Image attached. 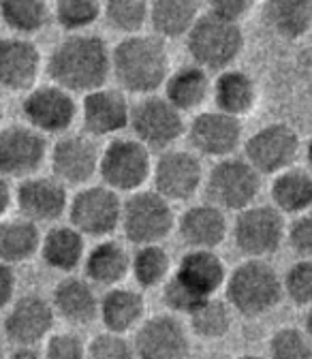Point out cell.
Returning <instances> with one entry per match:
<instances>
[{"label": "cell", "instance_id": "9a60e30c", "mask_svg": "<svg viewBox=\"0 0 312 359\" xmlns=\"http://www.w3.org/2000/svg\"><path fill=\"white\" fill-rule=\"evenodd\" d=\"M154 189L173 201H189L203 184V165L197 154L186 150H169L158 156L152 169Z\"/></svg>", "mask_w": 312, "mask_h": 359}, {"label": "cell", "instance_id": "e0dca14e", "mask_svg": "<svg viewBox=\"0 0 312 359\" xmlns=\"http://www.w3.org/2000/svg\"><path fill=\"white\" fill-rule=\"evenodd\" d=\"M67 184L56 175H28L24 177L18 191L15 203L20 214L34 222H56L69 212Z\"/></svg>", "mask_w": 312, "mask_h": 359}, {"label": "cell", "instance_id": "816d5d0a", "mask_svg": "<svg viewBox=\"0 0 312 359\" xmlns=\"http://www.w3.org/2000/svg\"><path fill=\"white\" fill-rule=\"evenodd\" d=\"M310 43H312V30H310Z\"/></svg>", "mask_w": 312, "mask_h": 359}, {"label": "cell", "instance_id": "8d00e7d4", "mask_svg": "<svg viewBox=\"0 0 312 359\" xmlns=\"http://www.w3.org/2000/svg\"><path fill=\"white\" fill-rule=\"evenodd\" d=\"M150 0H105V22L122 34H135L150 22Z\"/></svg>", "mask_w": 312, "mask_h": 359}, {"label": "cell", "instance_id": "d6a6232c", "mask_svg": "<svg viewBox=\"0 0 312 359\" xmlns=\"http://www.w3.org/2000/svg\"><path fill=\"white\" fill-rule=\"evenodd\" d=\"M197 0H152L150 24L163 39H180L191 32L199 20Z\"/></svg>", "mask_w": 312, "mask_h": 359}, {"label": "cell", "instance_id": "277c9868", "mask_svg": "<svg viewBox=\"0 0 312 359\" xmlns=\"http://www.w3.org/2000/svg\"><path fill=\"white\" fill-rule=\"evenodd\" d=\"M186 48L195 65L205 71H225L244 52V32L240 22H231L212 11L199 15L186 34Z\"/></svg>", "mask_w": 312, "mask_h": 359}, {"label": "cell", "instance_id": "8992f818", "mask_svg": "<svg viewBox=\"0 0 312 359\" xmlns=\"http://www.w3.org/2000/svg\"><path fill=\"white\" fill-rule=\"evenodd\" d=\"M233 244L250 259H265L280 250L287 240L285 214L276 205H248L238 212L233 222Z\"/></svg>", "mask_w": 312, "mask_h": 359}, {"label": "cell", "instance_id": "f6af8a7d", "mask_svg": "<svg viewBox=\"0 0 312 359\" xmlns=\"http://www.w3.org/2000/svg\"><path fill=\"white\" fill-rule=\"evenodd\" d=\"M210 11L231 22H242L255 7L257 0H208Z\"/></svg>", "mask_w": 312, "mask_h": 359}, {"label": "cell", "instance_id": "74e56055", "mask_svg": "<svg viewBox=\"0 0 312 359\" xmlns=\"http://www.w3.org/2000/svg\"><path fill=\"white\" fill-rule=\"evenodd\" d=\"M54 20L67 32H81L90 28L103 13L101 0H54Z\"/></svg>", "mask_w": 312, "mask_h": 359}, {"label": "cell", "instance_id": "e575fe53", "mask_svg": "<svg viewBox=\"0 0 312 359\" xmlns=\"http://www.w3.org/2000/svg\"><path fill=\"white\" fill-rule=\"evenodd\" d=\"M0 18L18 34H36L54 13L48 0H0Z\"/></svg>", "mask_w": 312, "mask_h": 359}, {"label": "cell", "instance_id": "603a6c76", "mask_svg": "<svg viewBox=\"0 0 312 359\" xmlns=\"http://www.w3.org/2000/svg\"><path fill=\"white\" fill-rule=\"evenodd\" d=\"M52 304L58 317H62L71 325H88L99 317L101 299L88 278L67 276L62 278L54 293Z\"/></svg>", "mask_w": 312, "mask_h": 359}, {"label": "cell", "instance_id": "f546056e", "mask_svg": "<svg viewBox=\"0 0 312 359\" xmlns=\"http://www.w3.org/2000/svg\"><path fill=\"white\" fill-rule=\"evenodd\" d=\"M39 222L20 216L0 220V261L9 265H20L30 261L41 250Z\"/></svg>", "mask_w": 312, "mask_h": 359}, {"label": "cell", "instance_id": "7c38bea8", "mask_svg": "<svg viewBox=\"0 0 312 359\" xmlns=\"http://www.w3.org/2000/svg\"><path fill=\"white\" fill-rule=\"evenodd\" d=\"M46 133L30 124H13L0 130V175L24 180L36 173L48 158Z\"/></svg>", "mask_w": 312, "mask_h": 359}, {"label": "cell", "instance_id": "f907efd6", "mask_svg": "<svg viewBox=\"0 0 312 359\" xmlns=\"http://www.w3.org/2000/svg\"><path fill=\"white\" fill-rule=\"evenodd\" d=\"M0 120H3V105H0Z\"/></svg>", "mask_w": 312, "mask_h": 359}, {"label": "cell", "instance_id": "60d3db41", "mask_svg": "<svg viewBox=\"0 0 312 359\" xmlns=\"http://www.w3.org/2000/svg\"><path fill=\"white\" fill-rule=\"evenodd\" d=\"M88 357L95 359H130L135 357V346H133L124 334L105 330L97 334L88 342Z\"/></svg>", "mask_w": 312, "mask_h": 359}, {"label": "cell", "instance_id": "4fadbf2b", "mask_svg": "<svg viewBox=\"0 0 312 359\" xmlns=\"http://www.w3.org/2000/svg\"><path fill=\"white\" fill-rule=\"evenodd\" d=\"M22 114L30 126L41 133L60 135L71 128L77 118V103L71 90L58 83L34 86L22 103Z\"/></svg>", "mask_w": 312, "mask_h": 359}, {"label": "cell", "instance_id": "c3c4849f", "mask_svg": "<svg viewBox=\"0 0 312 359\" xmlns=\"http://www.w3.org/2000/svg\"><path fill=\"white\" fill-rule=\"evenodd\" d=\"M304 327H306V332L312 336V304L308 306V312H306V319H304Z\"/></svg>", "mask_w": 312, "mask_h": 359}, {"label": "cell", "instance_id": "1f68e13d", "mask_svg": "<svg viewBox=\"0 0 312 359\" xmlns=\"http://www.w3.org/2000/svg\"><path fill=\"white\" fill-rule=\"evenodd\" d=\"M272 201L283 214H301L312 208V171L289 167L274 175Z\"/></svg>", "mask_w": 312, "mask_h": 359}, {"label": "cell", "instance_id": "ee69618b", "mask_svg": "<svg viewBox=\"0 0 312 359\" xmlns=\"http://www.w3.org/2000/svg\"><path fill=\"white\" fill-rule=\"evenodd\" d=\"M287 242L297 257H312V208L287 224Z\"/></svg>", "mask_w": 312, "mask_h": 359}, {"label": "cell", "instance_id": "d6986e66", "mask_svg": "<svg viewBox=\"0 0 312 359\" xmlns=\"http://www.w3.org/2000/svg\"><path fill=\"white\" fill-rule=\"evenodd\" d=\"M242 133L240 118L214 109L195 116L189 126V140L199 154L225 158L242 146Z\"/></svg>", "mask_w": 312, "mask_h": 359}, {"label": "cell", "instance_id": "ba28073f", "mask_svg": "<svg viewBox=\"0 0 312 359\" xmlns=\"http://www.w3.org/2000/svg\"><path fill=\"white\" fill-rule=\"evenodd\" d=\"M205 191L212 203L222 210L240 212L255 203L261 193V173L246 161L225 156L220 158L205 180Z\"/></svg>", "mask_w": 312, "mask_h": 359}, {"label": "cell", "instance_id": "bcb514c9", "mask_svg": "<svg viewBox=\"0 0 312 359\" xmlns=\"http://www.w3.org/2000/svg\"><path fill=\"white\" fill-rule=\"evenodd\" d=\"M18 289V276L13 272V265L0 261V310H5L7 306L13 304Z\"/></svg>", "mask_w": 312, "mask_h": 359}, {"label": "cell", "instance_id": "484cf974", "mask_svg": "<svg viewBox=\"0 0 312 359\" xmlns=\"http://www.w3.org/2000/svg\"><path fill=\"white\" fill-rule=\"evenodd\" d=\"M39 255L54 272L71 274L86 259V236L73 224H56L41 240Z\"/></svg>", "mask_w": 312, "mask_h": 359}, {"label": "cell", "instance_id": "8fae6325", "mask_svg": "<svg viewBox=\"0 0 312 359\" xmlns=\"http://www.w3.org/2000/svg\"><path fill=\"white\" fill-rule=\"evenodd\" d=\"M182 114L167 97L146 95L130 109V126L150 150H167L186 130Z\"/></svg>", "mask_w": 312, "mask_h": 359}, {"label": "cell", "instance_id": "ffe728a7", "mask_svg": "<svg viewBox=\"0 0 312 359\" xmlns=\"http://www.w3.org/2000/svg\"><path fill=\"white\" fill-rule=\"evenodd\" d=\"M43 69V56L26 36L0 39V88L11 93H28Z\"/></svg>", "mask_w": 312, "mask_h": 359}, {"label": "cell", "instance_id": "83f0119b", "mask_svg": "<svg viewBox=\"0 0 312 359\" xmlns=\"http://www.w3.org/2000/svg\"><path fill=\"white\" fill-rule=\"evenodd\" d=\"M146 314V297L126 287H109V291L101 297L99 317L105 330H114L120 334H128L142 325Z\"/></svg>", "mask_w": 312, "mask_h": 359}, {"label": "cell", "instance_id": "f5cc1de1", "mask_svg": "<svg viewBox=\"0 0 312 359\" xmlns=\"http://www.w3.org/2000/svg\"><path fill=\"white\" fill-rule=\"evenodd\" d=\"M0 22H3V18H0Z\"/></svg>", "mask_w": 312, "mask_h": 359}, {"label": "cell", "instance_id": "3957f363", "mask_svg": "<svg viewBox=\"0 0 312 359\" xmlns=\"http://www.w3.org/2000/svg\"><path fill=\"white\" fill-rule=\"evenodd\" d=\"M227 302L248 319L270 314L285 297L283 278L265 259H246L227 276Z\"/></svg>", "mask_w": 312, "mask_h": 359}, {"label": "cell", "instance_id": "7402d4cb", "mask_svg": "<svg viewBox=\"0 0 312 359\" xmlns=\"http://www.w3.org/2000/svg\"><path fill=\"white\" fill-rule=\"evenodd\" d=\"M175 227L189 248L216 250L229 236V222L225 210L212 201L184 210L180 218H177Z\"/></svg>", "mask_w": 312, "mask_h": 359}, {"label": "cell", "instance_id": "ab89813d", "mask_svg": "<svg viewBox=\"0 0 312 359\" xmlns=\"http://www.w3.org/2000/svg\"><path fill=\"white\" fill-rule=\"evenodd\" d=\"M283 289L295 306L312 304V257H301L287 269L283 276Z\"/></svg>", "mask_w": 312, "mask_h": 359}, {"label": "cell", "instance_id": "f1b7e54d", "mask_svg": "<svg viewBox=\"0 0 312 359\" xmlns=\"http://www.w3.org/2000/svg\"><path fill=\"white\" fill-rule=\"evenodd\" d=\"M263 22L276 36L297 41L312 30V0H265Z\"/></svg>", "mask_w": 312, "mask_h": 359}, {"label": "cell", "instance_id": "d590c367", "mask_svg": "<svg viewBox=\"0 0 312 359\" xmlns=\"http://www.w3.org/2000/svg\"><path fill=\"white\" fill-rule=\"evenodd\" d=\"M130 274L142 289H154L158 285H165V280L171 276L169 250L161 242L137 246V252L133 255L130 261Z\"/></svg>", "mask_w": 312, "mask_h": 359}, {"label": "cell", "instance_id": "30bf717a", "mask_svg": "<svg viewBox=\"0 0 312 359\" xmlns=\"http://www.w3.org/2000/svg\"><path fill=\"white\" fill-rule=\"evenodd\" d=\"M301 140L293 126L285 122H272L255 130L244 144V158L261 173L276 175L297 161Z\"/></svg>", "mask_w": 312, "mask_h": 359}, {"label": "cell", "instance_id": "681fc988", "mask_svg": "<svg viewBox=\"0 0 312 359\" xmlns=\"http://www.w3.org/2000/svg\"><path fill=\"white\" fill-rule=\"evenodd\" d=\"M306 161H308V167H310V171H312V140H310L308 146H306Z\"/></svg>", "mask_w": 312, "mask_h": 359}, {"label": "cell", "instance_id": "5bb4252c", "mask_svg": "<svg viewBox=\"0 0 312 359\" xmlns=\"http://www.w3.org/2000/svg\"><path fill=\"white\" fill-rule=\"evenodd\" d=\"M54 321L56 310L50 299L41 295H24L9 306L3 330L13 346H39L52 334Z\"/></svg>", "mask_w": 312, "mask_h": 359}, {"label": "cell", "instance_id": "f35d334b", "mask_svg": "<svg viewBox=\"0 0 312 359\" xmlns=\"http://www.w3.org/2000/svg\"><path fill=\"white\" fill-rule=\"evenodd\" d=\"M270 355L276 359H310L312 336L299 327H280L270 338Z\"/></svg>", "mask_w": 312, "mask_h": 359}, {"label": "cell", "instance_id": "7bdbcfd3", "mask_svg": "<svg viewBox=\"0 0 312 359\" xmlns=\"http://www.w3.org/2000/svg\"><path fill=\"white\" fill-rule=\"evenodd\" d=\"M201 299H205V297L197 295L184 280H180L175 274L165 280V287H163V304L171 312H175V314H186V317H189V314L193 312V308Z\"/></svg>", "mask_w": 312, "mask_h": 359}, {"label": "cell", "instance_id": "b9f144b4", "mask_svg": "<svg viewBox=\"0 0 312 359\" xmlns=\"http://www.w3.org/2000/svg\"><path fill=\"white\" fill-rule=\"evenodd\" d=\"M86 355L88 346L75 332H52L43 342V357L50 359H81Z\"/></svg>", "mask_w": 312, "mask_h": 359}, {"label": "cell", "instance_id": "836d02e7", "mask_svg": "<svg viewBox=\"0 0 312 359\" xmlns=\"http://www.w3.org/2000/svg\"><path fill=\"white\" fill-rule=\"evenodd\" d=\"M189 325L193 334L203 340L225 338L233 325V308L227 299L210 295L193 308V312L189 314Z\"/></svg>", "mask_w": 312, "mask_h": 359}, {"label": "cell", "instance_id": "6da1fadb", "mask_svg": "<svg viewBox=\"0 0 312 359\" xmlns=\"http://www.w3.org/2000/svg\"><path fill=\"white\" fill-rule=\"evenodd\" d=\"M48 73L71 93H90L105 86L111 73V50L97 34L71 32L50 54Z\"/></svg>", "mask_w": 312, "mask_h": 359}, {"label": "cell", "instance_id": "2e32d148", "mask_svg": "<svg viewBox=\"0 0 312 359\" xmlns=\"http://www.w3.org/2000/svg\"><path fill=\"white\" fill-rule=\"evenodd\" d=\"M52 173L67 187H81L99 173L101 150L93 135H62L50 152Z\"/></svg>", "mask_w": 312, "mask_h": 359}, {"label": "cell", "instance_id": "4dcf8cb0", "mask_svg": "<svg viewBox=\"0 0 312 359\" xmlns=\"http://www.w3.org/2000/svg\"><path fill=\"white\" fill-rule=\"evenodd\" d=\"M210 95H212L210 75L199 65L180 67L177 71L169 73L165 81V97L180 111H193L201 107Z\"/></svg>", "mask_w": 312, "mask_h": 359}, {"label": "cell", "instance_id": "4316f807", "mask_svg": "<svg viewBox=\"0 0 312 359\" xmlns=\"http://www.w3.org/2000/svg\"><path fill=\"white\" fill-rule=\"evenodd\" d=\"M257 83L246 71L225 69L212 83V99L216 109L231 114L236 118L248 116L257 105Z\"/></svg>", "mask_w": 312, "mask_h": 359}, {"label": "cell", "instance_id": "7dc6e473", "mask_svg": "<svg viewBox=\"0 0 312 359\" xmlns=\"http://www.w3.org/2000/svg\"><path fill=\"white\" fill-rule=\"evenodd\" d=\"M13 201H15V193H13L11 184H9V177L0 175V220L7 216Z\"/></svg>", "mask_w": 312, "mask_h": 359}, {"label": "cell", "instance_id": "ac0fdd59", "mask_svg": "<svg viewBox=\"0 0 312 359\" xmlns=\"http://www.w3.org/2000/svg\"><path fill=\"white\" fill-rule=\"evenodd\" d=\"M135 355L142 359H180L191 351L184 323L173 314H156L142 321L135 334Z\"/></svg>", "mask_w": 312, "mask_h": 359}, {"label": "cell", "instance_id": "44dd1931", "mask_svg": "<svg viewBox=\"0 0 312 359\" xmlns=\"http://www.w3.org/2000/svg\"><path fill=\"white\" fill-rule=\"evenodd\" d=\"M130 103L118 88H97L86 93L81 120L83 128L93 137H107L130 124Z\"/></svg>", "mask_w": 312, "mask_h": 359}, {"label": "cell", "instance_id": "d4e9b609", "mask_svg": "<svg viewBox=\"0 0 312 359\" xmlns=\"http://www.w3.org/2000/svg\"><path fill=\"white\" fill-rule=\"evenodd\" d=\"M130 261L133 257L122 242L103 238L83 259L86 278L99 287H118L130 274Z\"/></svg>", "mask_w": 312, "mask_h": 359}, {"label": "cell", "instance_id": "9c48e42d", "mask_svg": "<svg viewBox=\"0 0 312 359\" xmlns=\"http://www.w3.org/2000/svg\"><path fill=\"white\" fill-rule=\"evenodd\" d=\"M69 220L86 238H109L122 220V199L107 184L86 187L69 201Z\"/></svg>", "mask_w": 312, "mask_h": 359}, {"label": "cell", "instance_id": "cb8c5ba5", "mask_svg": "<svg viewBox=\"0 0 312 359\" xmlns=\"http://www.w3.org/2000/svg\"><path fill=\"white\" fill-rule=\"evenodd\" d=\"M197 295L210 297L216 295L227 283V267L222 259L210 248H191L177 263L175 272Z\"/></svg>", "mask_w": 312, "mask_h": 359}, {"label": "cell", "instance_id": "5b68a950", "mask_svg": "<svg viewBox=\"0 0 312 359\" xmlns=\"http://www.w3.org/2000/svg\"><path fill=\"white\" fill-rule=\"evenodd\" d=\"M175 214L171 201L154 191H135L122 201L120 227L124 238L135 244H156L163 242L175 227Z\"/></svg>", "mask_w": 312, "mask_h": 359}, {"label": "cell", "instance_id": "7a4b0ae2", "mask_svg": "<svg viewBox=\"0 0 312 359\" xmlns=\"http://www.w3.org/2000/svg\"><path fill=\"white\" fill-rule=\"evenodd\" d=\"M111 73L120 88L135 95H152L169 77V54L158 34H126L111 50Z\"/></svg>", "mask_w": 312, "mask_h": 359}, {"label": "cell", "instance_id": "52a82bcc", "mask_svg": "<svg viewBox=\"0 0 312 359\" xmlns=\"http://www.w3.org/2000/svg\"><path fill=\"white\" fill-rule=\"evenodd\" d=\"M152 169L150 148L137 137L111 140L101 152L99 175L103 177V184L118 193L140 191L150 180Z\"/></svg>", "mask_w": 312, "mask_h": 359}]
</instances>
